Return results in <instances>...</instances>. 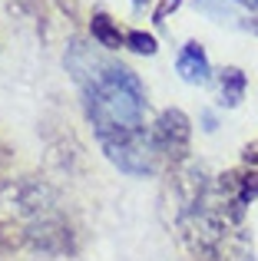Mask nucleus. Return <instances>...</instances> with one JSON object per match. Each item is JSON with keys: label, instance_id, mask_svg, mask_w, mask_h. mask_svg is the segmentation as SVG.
<instances>
[{"label": "nucleus", "instance_id": "f257e3e1", "mask_svg": "<svg viewBox=\"0 0 258 261\" xmlns=\"http://www.w3.org/2000/svg\"><path fill=\"white\" fill-rule=\"evenodd\" d=\"M66 70L83 96L86 119L93 122L106 159L126 175H152L159 155L152 146V126L146 119L149 99L139 76L110 50L86 40H70Z\"/></svg>", "mask_w": 258, "mask_h": 261}, {"label": "nucleus", "instance_id": "f03ea898", "mask_svg": "<svg viewBox=\"0 0 258 261\" xmlns=\"http://www.w3.org/2000/svg\"><path fill=\"white\" fill-rule=\"evenodd\" d=\"M189 139H192V122L182 109H162L152 122V146L159 159H169L172 166L186 162L189 155Z\"/></svg>", "mask_w": 258, "mask_h": 261}, {"label": "nucleus", "instance_id": "7ed1b4c3", "mask_svg": "<svg viewBox=\"0 0 258 261\" xmlns=\"http://www.w3.org/2000/svg\"><path fill=\"white\" fill-rule=\"evenodd\" d=\"M175 73L192 86L212 83V66H209V57H205V50H202V43H195V40L182 43L179 57H175Z\"/></svg>", "mask_w": 258, "mask_h": 261}, {"label": "nucleus", "instance_id": "20e7f679", "mask_svg": "<svg viewBox=\"0 0 258 261\" xmlns=\"http://www.w3.org/2000/svg\"><path fill=\"white\" fill-rule=\"evenodd\" d=\"M219 182L242 208H248L258 198V169H232V172L219 175Z\"/></svg>", "mask_w": 258, "mask_h": 261}, {"label": "nucleus", "instance_id": "39448f33", "mask_svg": "<svg viewBox=\"0 0 258 261\" xmlns=\"http://www.w3.org/2000/svg\"><path fill=\"white\" fill-rule=\"evenodd\" d=\"M90 33H93V43H99L103 50H119V46H126V33L116 27V20L110 17V13H93L90 20Z\"/></svg>", "mask_w": 258, "mask_h": 261}, {"label": "nucleus", "instance_id": "423d86ee", "mask_svg": "<svg viewBox=\"0 0 258 261\" xmlns=\"http://www.w3.org/2000/svg\"><path fill=\"white\" fill-rule=\"evenodd\" d=\"M245 86H248V80H245V73L239 70V66H225V70L219 73V96H222V106H239L242 102V96H245Z\"/></svg>", "mask_w": 258, "mask_h": 261}, {"label": "nucleus", "instance_id": "0eeeda50", "mask_svg": "<svg viewBox=\"0 0 258 261\" xmlns=\"http://www.w3.org/2000/svg\"><path fill=\"white\" fill-rule=\"evenodd\" d=\"M126 46L133 53H139V57H152V53L159 50L156 37H152V33H142V30H129L126 33Z\"/></svg>", "mask_w": 258, "mask_h": 261}, {"label": "nucleus", "instance_id": "6e6552de", "mask_svg": "<svg viewBox=\"0 0 258 261\" xmlns=\"http://www.w3.org/2000/svg\"><path fill=\"white\" fill-rule=\"evenodd\" d=\"M195 10L205 13V17L212 20H228L232 13H228V0H195Z\"/></svg>", "mask_w": 258, "mask_h": 261}, {"label": "nucleus", "instance_id": "1a4fd4ad", "mask_svg": "<svg viewBox=\"0 0 258 261\" xmlns=\"http://www.w3.org/2000/svg\"><path fill=\"white\" fill-rule=\"evenodd\" d=\"M182 7V0H159V7L152 10V23L156 27H166V17L169 13H175Z\"/></svg>", "mask_w": 258, "mask_h": 261}, {"label": "nucleus", "instance_id": "9d476101", "mask_svg": "<svg viewBox=\"0 0 258 261\" xmlns=\"http://www.w3.org/2000/svg\"><path fill=\"white\" fill-rule=\"evenodd\" d=\"M245 162H248V166H252V162L258 166V142H255V146H245Z\"/></svg>", "mask_w": 258, "mask_h": 261}, {"label": "nucleus", "instance_id": "9b49d317", "mask_svg": "<svg viewBox=\"0 0 258 261\" xmlns=\"http://www.w3.org/2000/svg\"><path fill=\"white\" fill-rule=\"evenodd\" d=\"M232 4H239V7H245V10L258 13V0H232Z\"/></svg>", "mask_w": 258, "mask_h": 261}, {"label": "nucleus", "instance_id": "f8f14e48", "mask_svg": "<svg viewBox=\"0 0 258 261\" xmlns=\"http://www.w3.org/2000/svg\"><path fill=\"white\" fill-rule=\"evenodd\" d=\"M245 30H252V33H258V20H245Z\"/></svg>", "mask_w": 258, "mask_h": 261}, {"label": "nucleus", "instance_id": "ddd939ff", "mask_svg": "<svg viewBox=\"0 0 258 261\" xmlns=\"http://www.w3.org/2000/svg\"><path fill=\"white\" fill-rule=\"evenodd\" d=\"M146 4H152V0H133V7H146Z\"/></svg>", "mask_w": 258, "mask_h": 261}]
</instances>
